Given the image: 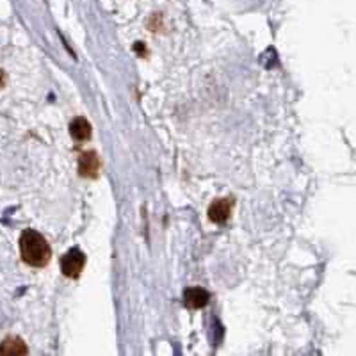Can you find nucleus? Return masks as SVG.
I'll return each instance as SVG.
<instances>
[{
    "label": "nucleus",
    "instance_id": "obj_2",
    "mask_svg": "<svg viewBox=\"0 0 356 356\" xmlns=\"http://www.w3.org/2000/svg\"><path fill=\"white\" fill-rule=\"evenodd\" d=\"M86 265V255L80 250H70L61 260L63 274L68 278H79Z\"/></svg>",
    "mask_w": 356,
    "mask_h": 356
},
{
    "label": "nucleus",
    "instance_id": "obj_7",
    "mask_svg": "<svg viewBox=\"0 0 356 356\" xmlns=\"http://www.w3.org/2000/svg\"><path fill=\"white\" fill-rule=\"evenodd\" d=\"M26 344L20 339H8L0 344V355H26Z\"/></svg>",
    "mask_w": 356,
    "mask_h": 356
},
{
    "label": "nucleus",
    "instance_id": "obj_6",
    "mask_svg": "<svg viewBox=\"0 0 356 356\" xmlns=\"http://www.w3.org/2000/svg\"><path fill=\"white\" fill-rule=\"evenodd\" d=\"M70 135L75 141H88L91 138V125L86 118H75L70 123Z\"/></svg>",
    "mask_w": 356,
    "mask_h": 356
},
{
    "label": "nucleus",
    "instance_id": "obj_1",
    "mask_svg": "<svg viewBox=\"0 0 356 356\" xmlns=\"http://www.w3.org/2000/svg\"><path fill=\"white\" fill-rule=\"evenodd\" d=\"M20 253L24 262L32 268H45L50 262L52 250L39 232L24 230L20 237Z\"/></svg>",
    "mask_w": 356,
    "mask_h": 356
},
{
    "label": "nucleus",
    "instance_id": "obj_8",
    "mask_svg": "<svg viewBox=\"0 0 356 356\" xmlns=\"http://www.w3.org/2000/svg\"><path fill=\"white\" fill-rule=\"evenodd\" d=\"M6 84V75H4V71L0 70V88Z\"/></svg>",
    "mask_w": 356,
    "mask_h": 356
},
{
    "label": "nucleus",
    "instance_id": "obj_4",
    "mask_svg": "<svg viewBox=\"0 0 356 356\" xmlns=\"http://www.w3.org/2000/svg\"><path fill=\"white\" fill-rule=\"evenodd\" d=\"M210 299V294L201 287H191V289L184 290V305L191 310H198L207 306Z\"/></svg>",
    "mask_w": 356,
    "mask_h": 356
},
{
    "label": "nucleus",
    "instance_id": "obj_3",
    "mask_svg": "<svg viewBox=\"0 0 356 356\" xmlns=\"http://www.w3.org/2000/svg\"><path fill=\"white\" fill-rule=\"evenodd\" d=\"M232 210H234V200H232V198H219V200H214L212 205L209 207L210 221L218 223V225L227 223L228 218L232 216Z\"/></svg>",
    "mask_w": 356,
    "mask_h": 356
},
{
    "label": "nucleus",
    "instance_id": "obj_5",
    "mask_svg": "<svg viewBox=\"0 0 356 356\" xmlns=\"http://www.w3.org/2000/svg\"><path fill=\"white\" fill-rule=\"evenodd\" d=\"M100 171V159L97 151H88L80 157L79 160V173L86 178H97Z\"/></svg>",
    "mask_w": 356,
    "mask_h": 356
}]
</instances>
